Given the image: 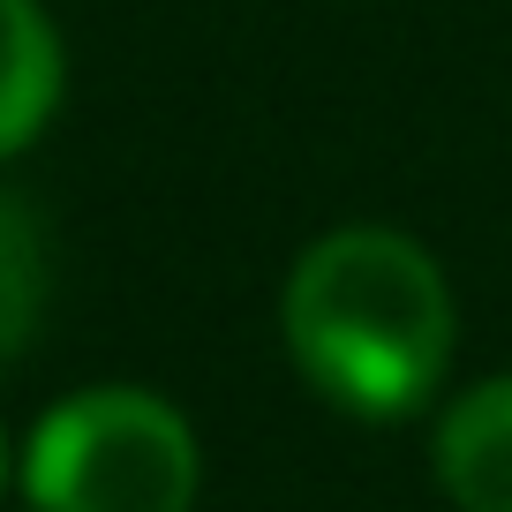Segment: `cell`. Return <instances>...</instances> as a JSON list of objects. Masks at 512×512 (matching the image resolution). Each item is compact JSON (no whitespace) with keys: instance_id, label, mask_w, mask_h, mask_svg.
<instances>
[{"instance_id":"6da1fadb","label":"cell","mask_w":512,"mask_h":512,"mask_svg":"<svg viewBox=\"0 0 512 512\" xmlns=\"http://www.w3.org/2000/svg\"><path fill=\"white\" fill-rule=\"evenodd\" d=\"M287 347L339 415L400 422L452 362V287L422 241L339 226L309 241L287 279Z\"/></svg>"},{"instance_id":"7a4b0ae2","label":"cell","mask_w":512,"mask_h":512,"mask_svg":"<svg viewBox=\"0 0 512 512\" xmlns=\"http://www.w3.org/2000/svg\"><path fill=\"white\" fill-rule=\"evenodd\" d=\"M196 475L204 460L189 422L136 384L61 400L23 452L31 512H189Z\"/></svg>"},{"instance_id":"3957f363","label":"cell","mask_w":512,"mask_h":512,"mask_svg":"<svg viewBox=\"0 0 512 512\" xmlns=\"http://www.w3.org/2000/svg\"><path fill=\"white\" fill-rule=\"evenodd\" d=\"M437 482L460 512H512V377H490L445 407Z\"/></svg>"},{"instance_id":"277c9868","label":"cell","mask_w":512,"mask_h":512,"mask_svg":"<svg viewBox=\"0 0 512 512\" xmlns=\"http://www.w3.org/2000/svg\"><path fill=\"white\" fill-rule=\"evenodd\" d=\"M61 106V38L38 0H0V159L38 144Z\"/></svg>"},{"instance_id":"5b68a950","label":"cell","mask_w":512,"mask_h":512,"mask_svg":"<svg viewBox=\"0 0 512 512\" xmlns=\"http://www.w3.org/2000/svg\"><path fill=\"white\" fill-rule=\"evenodd\" d=\"M46 317V241L38 219L0 189V362H16Z\"/></svg>"},{"instance_id":"8992f818","label":"cell","mask_w":512,"mask_h":512,"mask_svg":"<svg viewBox=\"0 0 512 512\" xmlns=\"http://www.w3.org/2000/svg\"><path fill=\"white\" fill-rule=\"evenodd\" d=\"M0 482H8V437H0Z\"/></svg>"}]
</instances>
